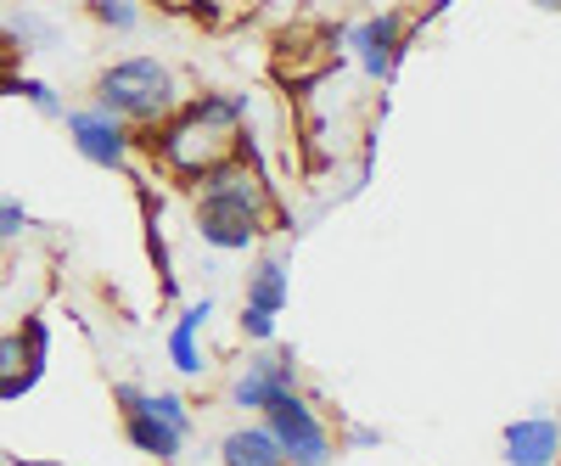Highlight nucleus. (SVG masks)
Returning <instances> with one entry per match:
<instances>
[{"label": "nucleus", "instance_id": "19", "mask_svg": "<svg viewBox=\"0 0 561 466\" xmlns=\"http://www.w3.org/2000/svg\"><path fill=\"white\" fill-rule=\"evenodd\" d=\"M534 7H550V12H561V0H534Z\"/></svg>", "mask_w": 561, "mask_h": 466}, {"label": "nucleus", "instance_id": "6", "mask_svg": "<svg viewBox=\"0 0 561 466\" xmlns=\"http://www.w3.org/2000/svg\"><path fill=\"white\" fill-rule=\"evenodd\" d=\"M68 141L79 147L84 163L96 169H124L129 152H135V129L124 118H113L107 107H68Z\"/></svg>", "mask_w": 561, "mask_h": 466}, {"label": "nucleus", "instance_id": "12", "mask_svg": "<svg viewBox=\"0 0 561 466\" xmlns=\"http://www.w3.org/2000/svg\"><path fill=\"white\" fill-rule=\"evenodd\" d=\"M214 320V298H197L192 309L180 315V326L169 332V360H174V371L180 377H203V349H197V332Z\"/></svg>", "mask_w": 561, "mask_h": 466}, {"label": "nucleus", "instance_id": "16", "mask_svg": "<svg viewBox=\"0 0 561 466\" xmlns=\"http://www.w3.org/2000/svg\"><path fill=\"white\" fill-rule=\"evenodd\" d=\"M12 34H18L23 45H51V39H57V29L45 23V18H34V12H18V18H12Z\"/></svg>", "mask_w": 561, "mask_h": 466}, {"label": "nucleus", "instance_id": "13", "mask_svg": "<svg viewBox=\"0 0 561 466\" xmlns=\"http://www.w3.org/2000/svg\"><path fill=\"white\" fill-rule=\"evenodd\" d=\"M287 264L280 259H264L253 275H248V309H259V315H280L287 309Z\"/></svg>", "mask_w": 561, "mask_h": 466}, {"label": "nucleus", "instance_id": "11", "mask_svg": "<svg viewBox=\"0 0 561 466\" xmlns=\"http://www.w3.org/2000/svg\"><path fill=\"white\" fill-rule=\"evenodd\" d=\"M219 466H287V455H280V444L264 422H248L219 439Z\"/></svg>", "mask_w": 561, "mask_h": 466}, {"label": "nucleus", "instance_id": "5", "mask_svg": "<svg viewBox=\"0 0 561 466\" xmlns=\"http://www.w3.org/2000/svg\"><path fill=\"white\" fill-rule=\"evenodd\" d=\"M197 208H225V214H248V219H270L275 214V197H270V185L253 163L242 158H219L214 169L197 174Z\"/></svg>", "mask_w": 561, "mask_h": 466}, {"label": "nucleus", "instance_id": "8", "mask_svg": "<svg viewBox=\"0 0 561 466\" xmlns=\"http://www.w3.org/2000/svg\"><path fill=\"white\" fill-rule=\"evenodd\" d=\"M293 388H298V360L293 354H253L248 371H237V383H230V405L264 410L270 399L293 394Z\"/></svg>", "mask_w": 561, "mask_h": 466}, {"label": "nucleus", "instance_id": "9", "mask_svg": "<svg viewBox=\"0 0 561 466\" xmlns=\"http://www.w3.org/2000/svg\"><path fill=\"white\" fill-rule=\"evenodd\" d=\"M561 455V433L550 416H523V422L505 428V461L511 466H556Z\"/></svg>", "mask_w": 561, "mask_h": 466}, {"label": "nucleus", "instance_id": "10", "mask_svg": "<svg viewBox=\"0 0 561 466\" xmlns=\"http://www.w3.org/2000/svg\"><path fill=\"white\" fill-rule=\"evenodd\" d=\"M197 237H203L208 248H219V253H248V248H259L264 225H259V219H248V214L197 208Z\"/></svg>", "mask_w": 561, "mask_h": 466}, {"label": "nucleus", "instance_id": "20", "mask_svg": "<svg viewBox=\"0 0 561 466\" xmlns=\"http://www.w3.org/2000/svg\"><path fill=\"white\" fill-rule=\"evenodd\" d=\"M556 433H561V422H556Z\"/></svg>", "mask_w": 561, "mask_h": 466}, {"label": "nucleus", "instance_id": "2", "mask_svg": "<svg viewBox=\"0 0 561 466\" xmlns=\"http://www.w3.org/2000/svg\"><path fill=\"white\" fill-rule=\"evenodd\" d=\"M96 107H107L124 124H163L180 107V79L158 57H124V62L102 68Z\"/></svg>", "mask_w": 561, "mask_h": 466}, {"label": "nucleus", "instance_id": "7", "mask_svg": "<svg viewBox=\"0 0 561 466\" xmlns=\"http://www.w3.org/2000/svg\"><path fill=\"white\" fill-rule=\"evenodd\" d=\"M343 45L359 57L365 79H377V84H382V79L393 73L399 52H404V18H399V12H377V18L354 23V29L343 34Z\"/></svg>", "mask_w": 561, "mask_h": 466}, {"label": "nucleus", "instance_id": "4", "mask_svg": "<svg viewBox=\"0 0 561 466\" xmlns=\"http://www.w3.org/2000/svg\"><path fill=\"white\" fill-rule=\"evenodd\" d=\"M259 416H264V428L275 433V444H280V455H287V466H332V455H337L332 428H325L320 416H314V405L304 399V388L270 399Z\"/></svg>", "mask_w": 561, "mask_h": 466}, {"label": "nucleus", "instance_id": "17", "mask_svg": "<svg viewBox=\"0 0 561 466\" xmlns=\"http://www.w3.org/2000/svg\"><path fill=\"white\" fill-rule=\"evenodd\" d=\"M23 230H34L28 208H23V203H0V242H18Z\"/></svg>", "mask_w": 561, "mask_h": 466}, {"label": "nucleus", "instance_id": "15", "mask_svg": "<svg viewBox=\"0 0 561 466\" xmlns=\"http://www.w3.org/2000/svg\"><path fill=\"white\" fill-rule=\"evenodd\" d=\"M18 96H23L34 113H45V118H57V113H62V96H57V90L45 84V79H18Z\"/></svg>", "mask_w": 561, "mask_h": 466}, {"label": "nucleus", "instance_id": "1", "mask_svg": "<svg viewBox=\"0 0 561 466\" xmlns=\"http://www.w3.org/2000/svg\"><path fill=\"white\" fill-rule=\"evenodd\" d=\"M237 118H242V102L230 96H203L192 107H174L158 135V158L174 174H203L219 158H237Z\"/></svg>", "mask_w": 561, "mask_h": 466}, {"label": "nucleus", "instance_id": "3", "mask_svg": "<svg viewBox=\"0 0 561 466\" xmlns=\"http://www.w3.org/2000/svg\"><path fill=\"white\" fill-rule=\"evenodd\" d=\"M113 405L124 416V439L140 455H158V461H180L185 433H192V410H185L180 394H152V388H135V383H113Z\"/></svg>", "mask_w": 561, "mask_h": 466}, {"label": "nucleus", "instance_id": "18", "mask_svg": "<svg viewBox=\"0 0 561 466\" xmlns=\"http://www.w3.org/2000/svg\"><path fill=\"white\" fill-rule=\"evenodd\" d=\"M242 338H248V343H275V315L242 309Z\"/></svg>", "mask_w": 561, "mask_h": 466}, {"label": "nucleus", "instance_id": "14", "mask_svg": "<svg viewBox=\"0 0 561 466\" xmlns=\"http://www.w3.org/2000/svg\"><path fill=\"white\" fill-rule=\"evenodd\" d=\"M90 18H96L102 29L129 34V29L140 23V7H135V0H90Z\"/></svg>", "mask_w": 561, "mask_h": 466}]
</instances>
